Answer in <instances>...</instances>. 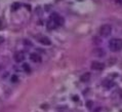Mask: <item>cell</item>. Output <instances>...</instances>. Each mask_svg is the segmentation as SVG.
Returning a JSON list of instances; mask_svg holds the SVG:
<instances>
[{
    "label": "cell",
    "mask_w": 122,
    "mask_h": 112,
    "mask_svg": "<svg viewBox=\"0 0 122 112\" xmlns=\"http://www.w3.org/2000/svg\"><path fill=\"white\" fill-rule=\"evenodd\" d=\"M91 68L93 70H96V71H101L105 68V65L101 63V62H98V61H93L91 63Z\"/></svg>",
    "instance_id": "cell-4"
},
{
    "label": "cell",
    "mask_w": 122,
    "mask_h": 112,
    "mask_svg": "<svg viewBox=\"0 0 122 112\" xmlns=\"http://www.w3.org/2000/svg\"><path fill=\"white\" fill-rule=\"evenodd\" d=\"M111 32H112V27L108 24L103 25V26L99 28V34H101V36H103V37H108L111 34Z\"/></svg>",
    "instance_id": "cell-3"
},
{
    "label": "cell",
    "mask_w": 122,
    "mask_h": 112,
    "mask_svg": "<svg viewBox=\"0 0 122 112\" xmlns=\"http://www.w3.org/2000/svg\"><path fill=\"white\" fill-rule=\"evenodd\" d=\"M64 24V19L58 14H52L48 21V29H54L58 26H62Z\"/></svg>",
    "instance_id": "cell-1"
},
{
    "label": "cell",
    "mask_w": 122,
    "mask_h": 112,
    "mask_svg": "<svg viewBox=\"0 0 122 112\" xmlns=\"http://www.w3.org/2000/svg\"><path fill=\"white\" fill-rule=\"evenodd\" d=\"M11 81L12 82H17L18 81V77L15 75H14V76H12V78H11Z\"/></svg>",
    "instance_id": "cell-12"
},
{
    "label": "cell",
    "mask_w": 122,
    "mask_h": 112,
    "mask_svg": "<svg viewBox=\"0 0 122 112\" xmlns=\"http://www.w3.org/2000/svg\"><path fill=\"white\" fill-rule=\"evenodd\" d=\"M38 41L41 43V44H43V45H50L51 44L50 39H49L48 37H46V36H40V37H38Z\"/></svg>",
    "instance_id": "cell-6"
},
{
    "label": "cell",
    "mask_w": 122,
    "mask_h": 112,
    "mask_svg": "<svg viewBox=\"0 0 122 112\" xmlns=\"http://www.w3.org/2000/svg\"><path fill=\"white\" fill-rule=\"evenodd\" d=\"M23 69H24L25 71H27V72H30V71H31L30 66H29L28 64H24V65H23Z\"/></svg>",
    "instance_id": "cell-11"
},
{
    "label": "cell",
    "mask_w": 122,
    "mask_h": 112,
    "mask_svg": "<svg viewBox=\"0 0 122 112\" xmlns=\"http://www.w3.org/2000/svg\"><path fill=\"white\" fill-rule=\"evenodd\" d=\"M30 60L34 62V63H40L42 61V59H41V56H39L38 54H31Z\"/></svg>",
    "instance_id": "cell-7"
},
{
    "label": "cell",
    "mask_w": 122,
    "mask_h": 112,
    "mask_svg": "<svg viewBox=\"0 0 122 112\" xmlns=\"http://www.w3.org/2000/svg\"><path fill=\"white\" fill-rule=\"evenodd\" d=\"M109 48L112 51H119L122 49V39L120 38H113L109 42Z\"/></svg>",
    "instance_id": "cell-2"
},
{
    "label": "cell",
    "mask_w": 122,
    "mask_h": 112,
    "mask_svg": "<svg viewBox=\"0 0 122 112\" xmlns=\"http://www.w3.org/2000/svg\"><path fill=\"white\" fill-rule=\"evenodd\" d=\"M14 61L17 62V63H21V62H23L25 60V54L23 51H18L14 54Z\"/></svg>",
    "instance_id": "cell-5"
},
{
    "label": "cell",
    "mask_w": 122,
    "mask_h": 112,
    "mask_svg": "<svg viewBox=\"0 0 122 112\" xmlns=\"http://www.w3.org/2000/svg\"><path fill=\"white\" fill-rule=\"evenodd\" d=\"M2 28H3V25H2V22L0 21V29H2Z\"/></svg>",
    "instance_id": "cell-14"
},
{
    "label": "cell",
    "mask_w": 122,
    "mask_h": 112,
    "mask_svg": "<svg viewBox=\"0 0 122 112\" xmlns=\"http://www.w3.org/2000/svg\"><path fill=\"white\" fill-rule=\"evenodd\" d=\"M90 76H91V75H90V73L89 72H86V73H84L83 75L80 77V80L82 82H88L89 80H90Z\"/></svg>",
    "instance_id": "cell-9"
},
{
    "label": "cell",
    "mask_w": 122,
    "mask_h": 112,
    "mask_svg": "<svg viewBox=\"0 0 122 112\" xmlns=\"http://www.w3.org/2000/svg\"><path fill=\"white\" fill-rule=\"evenodd\" d=\"M103 85L105 86V88H107V89H110L112 88V86L114 85V83L111 81V80H108V79H105L104 81H103Z\"/></svg>",
    "instance_id": "cell-10"
},
{
    "label": "cell",
    "mask_w": 122,
    "mask_h": 112,
    "mask_svg": "<svg viewBox=\"0 0 122 112\" xmlns=\"http://www.w3.org/2000/svg\"><path fill=\"white\" fill-rule=\"evenodd\" d=\"M93 54H95L96 57L103 58V57L105 56V51H104V49H103V48L98 47V48H95V49H93Z\"/></svg>",
    "instance_id": "cell-8"
},
{
    "label": "cell",
    "mask_w": 122,
    "mask_h": 112,
    "mask_svg": "<svg viewBox=\"0 0 122 112\" xmlns=\"http://www.w3.org/2000/svg\"><path fill=\"white\" fill-rule=\"evenodd\" d=\"M3 41H4V38H3V37H0V44L3 43Z\"/></svg>",
    "instance_id": "cell-13"
}]
</instances>
